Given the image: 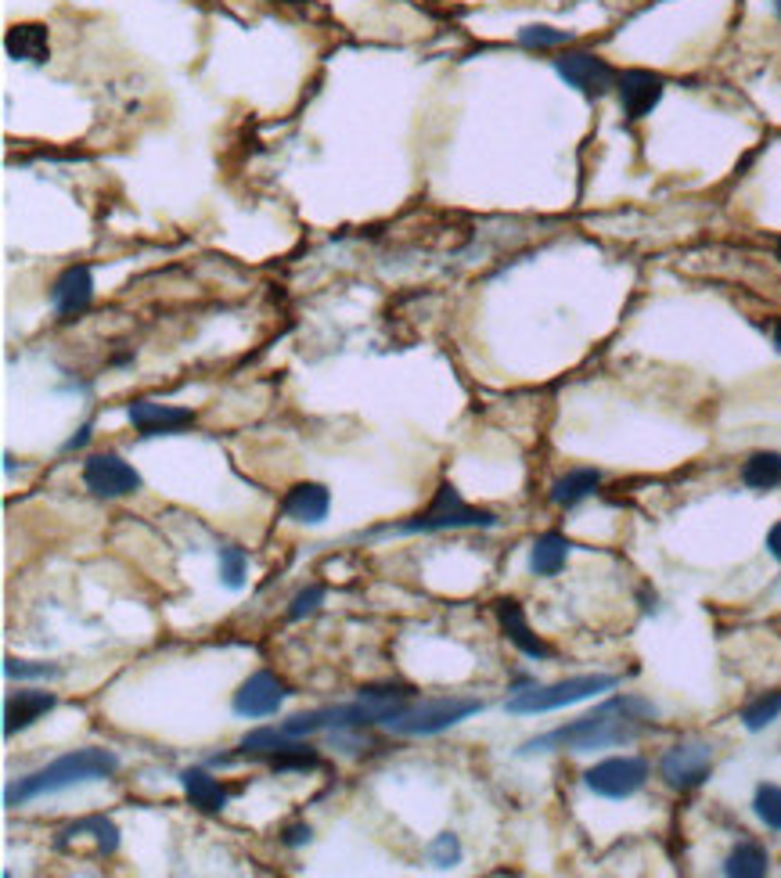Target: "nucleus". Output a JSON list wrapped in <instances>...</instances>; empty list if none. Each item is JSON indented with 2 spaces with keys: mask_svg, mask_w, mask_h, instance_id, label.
Here are the masks:
<instances>
[{
  "mask_svg": "<svg viewBox=\"0 0 781 878\" xmlns=\"http://www.w3.org/2000/svg\"><path fill=\"white\" fill-rule=\"evenodd\" d=\"M267 763L274 767V771H314V767L321 763V756L314 745H307V742H288L285 749L278 753H271L267 756Z\"/></svg>",
  "mask_w": 781,
  "mask_h": 878,
  "instance_id": "nucleus-23",
  "label": "nucleus"
},
{
  "mask_svg": "<svg viewBox=\"0 0 781 878\" xmlns=\"http://www.w3.org/2000/svg\"><path fill=\"white\" fill-rule=\"evenodd\" d=\"M778 717H781V691H767V695H760V699H753L746 709H742V724H746L749 731L771 727Z\"/></svg>",
  "mask_w": 781,
  "mask_h": 878,
  "instance_id": "nucleus-25",
  "label": "nucleus"
},
{
  "mask_svg": "<svg viewBox=\"0 0 781 878\" xmlns=\"http://www.w3.org/2000/svg\"><path fill=\"white\" fill-rule=\"evenodd\" d=\"M519 44L533 47V51H551V47H569L573 33L555 29V26H526V29H519Z\"/></svg>",
  "mask_w": 781,
  "mask_h": 878,
  "instance_id": "nucleus-27",
  "label": "nucleus"
},
{
  "mask_svg": "<svg viewBox=\"0 0 781 878\" xmlns=\"http://www.w3.org/2000/svg\"><path fill=\"white\" fill-rule=\"evenodd\" d=\"M55 706H58V699H55L51 691H36V688L11 691L8 702H4V738L19 735V731H26L40 717L51 713Z\"/></svg>",
  "mask_w": 781,
  "mask_h": 878,
  "instance_id": "nucleus-14",
  "label": "nucleus"
},
{
  "mask_svg": "<svg viewBox=\"0 0 781 878\" xmlns=\"http://www.w3.org/2000/svg\"><path fill=\"white\" fill-rule=\"evenodd\" d=\"M285 699H288L285 684L274 677L271 670H260V673H252L249 681H242V688H238L231 699V709L245 720H263V717L278 713Z\"/></svg>",
  "mask_w": 781,
  "mask_h": 878,
  "instance_id": "nucleus-10",
  "label": "nucleus"
},
{
  "mask_svg": "<svg viewBox=\"0 0 781 878\" xmlns=\"http://www.w3.org/2000/svg\"><path fill=\"white\" fill-rule=\"evenodd\" d=\"M245 573H249V555H245V548L224 544V548H220V580H224L227 591H242V587H245Z\"/></svg>",
  "mask_w": 781,
  "mask_h": 878,
  "instance_id": "nucleus-26",
  "label": "nucleus"
},
{
  "mask_svg": "<svg viewBox=\"0 0 781 878\" xmlns=\"http://www.w3.org/2000/svg\"><path fill=\"white\" fill-rule=\"evenodd\" d=\"M742 483L749 490H774L781 483V454L760 450L742 465Z\"/></svg>",
  "mask_w": 781,
  "mask_h": 878,
  "instance_id": "nucleus-22",
  "label": "nucleus"
},
{
  "mask_svg": "<svg viewBox=\"0 0 781 878\" xmlns=\"http://www.w3.org/2000/svg\"><path fill=\"white\" fill-rule=\"evenodd\" d=\"M494 612H497V623H501L504 637H508V641H512L515 648H519L522 656H530V659H551V656H555V652H551V645H544V641H540V637L530 630V623H526V612H522L519 601L501 598Z\"/></svg>",
  "mask_w": 781,
  "mask_h": 878,
  "instance_id": "nucleus-15",
  "label": "nucleus"
},
{
  "mask_svg": "<svg viewBox=\"0 0 781 878\" xmlns=\"http://www.w3.org/2000/svg\"><path fill=\"white\" fill-rule=\"evenodd\" d=\"M778 260H781V242H778Z\"/></svg>",
  "mask_w": 781,
  "mask_h": 878,
  "instance_id": "nucleus-38",
  "label": "nucleus"
},
{
  "mask_svg": "<svg viewBox=\"0 0 781 878\" xmlns=\"http://www.w3.org/2000/svg\"><path fill=\"white\" fill-rule=\"evenodd\" d=\"M328 508H332V493L321 483H296L281 501V512L288 519L303 522V526H321L328 519Z\"/></svg>",
  "mask_w": 781,
  "mask_h": 878,
  "instance_id": "nucleus-16",
  "label": "nucleus"
},
{
  "mask_svg": "<svg viewBox=\"0 0 781 878\" xmlns=\"http://www.w3.org/2000/svg\"><path fill=\"white\" fill-rule=\"evenodd\" d=\"M4 51L15 62H29V65H44L51 58V33L40 22H19L11 26L4 36Z\"/></svg>",
  "mask_w": 781,
  "mask_h": 878,
  "instance_id": "nucleus-17",
  "label": "nucleus"
},
{
  "mask_svg": "<svg viewBox=\"0 0 781 878\" xmlns=\"http://www.w3.org/2000/svg\"><path fill=\"white\" fill-rule=\"evenodd\" d=\"M87 440H91V422L83 425V429L76 432V436H72V440L65 443V450H76V447H83V443H87Z\"/></svg>",
  "mask_w": 781,
  "mask_h": 878,
  "instance_id": "nucleus-35",
  "label": "nucleus"
},
{
  "mask_svg": "<svg viewBox=\"0 0 781 878\" xmlns=\"http://www.w3.org/2000/svg\"><path fill=\"white\" fill-rule=\"evenodd\" d=\"M501 519L494 512L486 508H472L458 490L450 483H440L436 497L429 501V508L422 515H414V519H407L400 526H389L382 529V533H443V529H494Z\"/></svg>",
  "mask_w": 781,
  "mask_h": 878,
  "instance_id": "nucleus-3",
  "label": "nucleus"
},
{
  "mask_svg": "<svg viewBox=\"0 0 781 878\" xmlns=\"http://www.w3.org/2000/svg\"><path fill=\"white\" fill-rule=\"evenodd\" d=\"M288 742H296V738H288L281 727H256V731H249L242 742H238V749H242L245 756H256V760H267L271 753L285 749Z\"/></svg>",
  "mask_w": 781,
  "mask_h": 878,
  "instance_id": "nucleus-24",
  "label": "nucleus"
},
{
  "mask_svg": "<svg viewBox=\"0 0 781 878\" xmlns=\"http://www.w3.org/2000/svg\"><path fill=\"white\" fill-rule=\"evenodd\" d=\"M767 551H771V555L781 562V522H774L771 533H767Z\"/></svg>",
  "mask_w": 781,
  "mask_h": 878,
  "instance_id": "nucleus-34",
  "label": "nucleus"
},
{
  "mask_svg": "<svg viewBox=\"0 0 781 878\" xmlns=\"http://www.w3.org/2000/svg\"><path fill=\"white\" fill-rule=\"evenodd\" d=\"M569 540L562 537V533H544V537H537V544L530 551V569L537 576H558L562 569H566V558H569Z\"/></svg>",
  "mask_w": 781,
  "mask_h": 878,
  "instance_id": "nucleus-20",
  "label": "nucleus"
},
{
  "mask_svg": "<svg viewBox=\"0 0 781 878\" xmlns=\"http://www.w3.org/2000/svg\"><path fill=\"white\" fill-rule=\"evenodd\" d=\"M598 486H602V472H598V468H573V472L558 476L555 483H551V504L573 508V504L591 497Z\"/></svg>",
  "mask_w": 781,
  "mask_h": 878,
  "instance_id": "nucleus-19",
  "label": "nucleus"
},
{
  "mask_svg": "<svg viewBox=\"0 0 781 878\" xmlns=\"http://www.w3.org/2000/svg\"><path fill=\"white\" fill-rule=\"evenodd\" d=\"M83 486L101 501L130 497V493L141 490V472L130 461H123L116 450L91 454L87 461H83Z\"/></svg>",
  "mask_w": 781,
  "mask_h": 878,
  "instance_id": "nucleus-7",
  "label": "nucleus"
},
{
  "mask_svg": "<svg viewBox=\"0 0 781 878\" xmlns=\"http://www.w3.org/2000/svg\"><path fill=\"white\" fill-rule=\"evenodd\" d=\"M648 781V763L641 756H609L584 774V785L602 799H630Z\"/></svg>",
  "mask_w": 781,
  "mask_h": 878,
  "instance_id": "nucleus-6",
  "label": "nucleus"
},
{
  "mask_svg": "<svg viewBox=\"0 0 781 878\" xmlns=\"http://www.w3.org/2000/svg\"><path fill=\"white\" fill-rule=\"evenodd\" d=\"M130 422H134V429L144 440L148 436H177V432L195 425V411H191V407H173V404L134 400L130 404Z\"/></svg>",
  "mask_w": 781,
  "mask_h": 878,
  "instance_id": "nucleus-12",
  "label": "nucleus"
},
{
  "mask_svg": "<svg viewBox=\"0 0 781 878\" xmlns=\"http://www.w3.org/2000/svg\"><path fill=\"white\" fill-rule=\"evenodd\" d=\"M58 673H62V666L55 663H33V659H15V656L4 659V677L11 681H55Z\"/></svg>",
  "mask_w": 781,
  "mask_h": 878,
  "instance_id": "nucleus-28",
  "label": "nucleus"
},
{
  "mask_svg": "<svg viewBox=\"0 0 781 878\" xmlns=\"http://www.w3.org/2000/svg\"><path fill=\"white\" fill-rule=\"evenodd\" d=\"M91 303H94V274H91V267H83V263H80V267L62 270V278H58L55 288H51L55 314L72 321V317H80Z\"/></svg>",
  "mask_w": 781,
  "mask_h": 878,
  "instance_id": "nucleus-13",
  "label": "nucleus"
},
{
  "mask_svg": "<svg viewBox=\"0 0 781 878\" xmlns=\"http://www.w3.org/2000/svg\"><path fill=\"white\" fill-rule=\"evenodd\" d=\"M425 853H429L432 868L447 871V868H454V864L461 861V843H458V835H454V832H443V835L432 839Z\"/></svg>",
  "mask_w": 781,
  "mask_h": 878,
  "instance_id": "nucleus-30",
  "label": "nucleus"
},
{
  "mask_svg": "<svg viewBox=\"0 0 781 878\" xmlns=\"http://www.w3.org/2000/svg\"><path fill=\"white\" fill-rule=\"evenodd\" d=\"M483 713V702L479 699H414L404 709L400 717H393L386 731L404 738H429V735H443V731L458 727L461 720Z\"/></svg>",
  "mask_w": 781,
  "mask_h": 878,
  "instance_id": "nucleus-5",
  "label": "nucleus"
},
{
  "mask_svg": "<svg viewBox=\"0 0 781 878\" xmlns=\"http://www.w3.org/2000/svg\"><path fill=\"white\" fill-rule=\"evenodd\" d=\"M753 810H756V817H760L767 828L781 832V785H760V789H756Z\"/></svg>",
  "mask_w": 781,
  "mask_h": 878,
  "instance_id": "nucleus-29",
  "label": "nucleus"
},
{
  "mask_svg": "<svg viewBox=\"0 0 781 878\" xmlns=\"http://www.w3.org/2000/svg\"><path fill=\"white\" fill-rule=\"evenodd\" d=\"M656 717V706L638 695H620L598 706L594 713H587L573 724L548 731V735L530 738L519 753H551V749H573V753H594V749H612V745H630L641 735L648 720Z\"/></svg>",
  "mask_w": 781,
  "mask_h": 878,
  "instance_id": "nucleus-1",
  "label": "nucleus"
},
{
  "mask_svg": "<svg viewBox=\"0 0 781 878\" xmlns=\"http://www.w3.org/2000/svg\"><path fill=\"white\" fill-rule=\"evenodd\" d=\"M774 346H778V350H781V317L774 321Z\"/></svg>",
  "mask_w": 781,
  "mask_h": 878,
  "instance_id": "nucleus-36",
  "label": "nucleus"
},
{
  "mask_svg": "<svg viewBox=\"0 0 781 878\" xmlns=\"http://www.w3.org/2000/svg\"><path fill=\"white\" fill-rule=\"evenodd\" d=\"M180 785H184V796L191 799V807L202 814H220L227 807V789L213 774L202 771V767L180 771Z\"/></svg>",
  "mask_w": 781,
  "mask_h": 878,
  "instance_id": "nucleus-18",
  "label": "nucleus"
},
{
  "mask_svg": "<svg viewBox=\"0 0 781 878\" xmlns=\"http://www.w3.org/2000/svg\"><path fill=\"white\" fill-rule=\"evenodd\" d=\"M666 83L659 72H648V69H627L616 76V94H620V105H623V116L627 119H645L652 108L663 98Z\"/></svg>",
  "mask_w": 781,
  "mask_h": 878,
  "instance_id": "nucleus-11",
  "label": "nucleus"
},
{
  "mask_svg": "<svg viewBox=\"0 0 781 878\" xmlns=\"http://www.w3.org/2000/svg\"><path fill=\"white\" fill-rule=\"evenodd\" d=\"M80 825L94 835V843H98V850L105 853V857H112V853L119 850V828L108 821V817L94 814V817H83Z\"/></svg>",
  "mask_w": 781,
  "mask_h": 878,
  "instance_id": "nucleus-31",
  "label": "nucleus"
},
{
  "mask_svg": "<svg viewBox=\"0 0 781 878\" xmlns=\"http://www.w3.org/2000/svg\"><path fill=\"white\" fill-rule=\"evenodd\" d=\"M771 4H774V15L781 19V0H771Z\"/></svg>",
  "mask_w": 781,
  "mask_h": 878,
  "instance_id": "nucleus-37",
  "label": "nucleus"
},
{
  "mask_svg": "<svg viewBox=\"0 0 781 878\" xmlns=\"http://www.w3.org/2000/svg\"><path fill=\"white\" fill-rule=\"evenodd\" d=\"M713 771V749L699 738L677 742L674 749H666V756L659 760V774L670 789H699Z\"/></svg>",
  "mask_w": 781,
  "mask_h": 878,
  "instance_id": "nucleus-8",
  "label": "nucleus"
},
{
  "mask_svg": "<svg viewBox=\"0 0 781 878\" xmlns=\"http://www.w3.org/2000/svg\"><path fill=\"white\" fill-rule=\"evenodd\" d=\"M767 868H771L767 850L760 843H749V839L731 850L728 861H724V875H731V878H764Z\"/></svg>",
  "mask_w": 781,
  "mask_h": 878,
  "instance_id": "nucleus-21",
  "label": "nucleus"
},
{
  "mask_svg": "<svg viewBox=\"0 0 781 878\" xmlns=\"http://www.w3.org/2000/svg\"><path fill=\"white\" fill-rule=\"evenodd\" d=\"M321 601H324V584H310L303 587L296 598H292V605H288V620L299 623V620H307V616H314V612L321 609Z\"/></svg>",
  "mask_w": 781,
  "mask_h": 878,
  "instance_id": "nucleus-32",
  "label": "nucleus"
},
{
  "mask_svg": "<svg viewBox=\"0 0 781 878\" xmlns=\"http://www.w3.org/2000/svg\"><path fill=\"white\" fill-rule=\"evenodd\" d=\"M616 677L612 673H584V677H569V681H555V684H530V688H519L512 695L504 709L512 717H537V713H551V709L594 699V695L616 688Z\"/></svg>",
  "mask_w": 781,
  "mask_h": 878,
  "instance_id": "nucleus-4",
  "label": "nucleus"
},
{
  "mask_svg": "<svg viewBox=\"0 0 781 878\" xmlns=\"http://www.w3.org/2000/svg\"><path fill=\"white\" fill-rule=\"evenodd\" d=\"M310 839H314V832H310V825H288L285 828V835H281V843L288 850H299V846H307Z\"/></svg>",
  "mask_w": 781,
  "mask_h": 878,
  "instance_id": "nucleus-33",
  "label": "nucleus"
},
{
  "mask_svg": "<svg viewBox=\"0 0 781 878\" xmlns=\"http://www.w3.org/2000/svg\"><path fill=\"white\" fill-rule=\"evenodd\" d=\"M119 771V756L108 749H76L51 760L40 771L19 778L15 785L4 792V807H26V803L40 796H55V792L76 789L83 781H105Z\"/></svg>",
  "mask_w": 781,
  "mask_h": 878,
  "instance_id": "nucleus-2",
  "label": "nucleus"
},
{
  "mask_svg": "<svg viewBox=\"0 0 781 878\" xmlns=\"http://www.w3.org/2000/svg\"><path fill=\"white\" fill-rule=\"evenodd\" d=\"M555 72L569 87L580 91L584 98H602V94L616 91V76H620L605 58H598L591 51H562L555 58Z\"/></svg>",
  "mask_w": 781,
  "mask_h": 878,
  "instance_id": "nucleus-9",
  "label": "nucleus"
}]
</instances>
